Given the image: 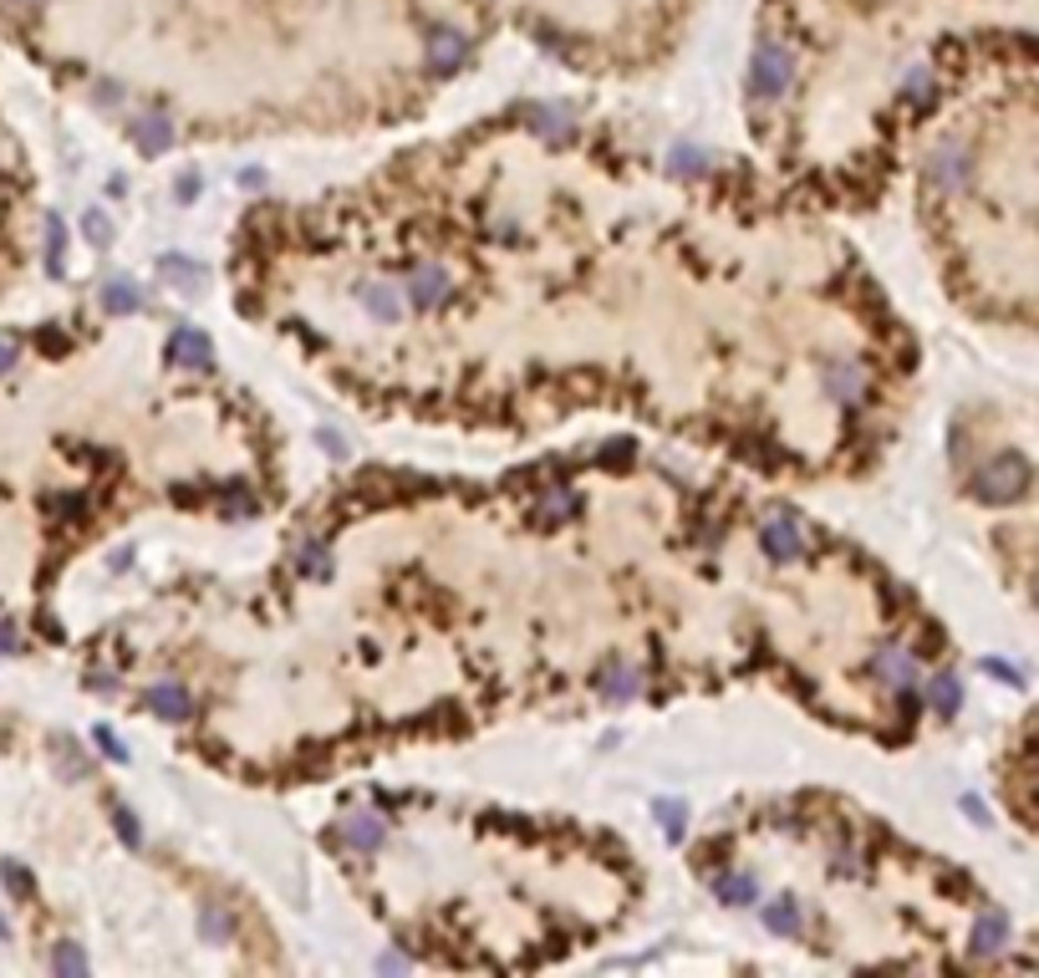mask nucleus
<instances>
[{
	"mask_svg": "<svg viewBox=\"0 0 1039 978\" xmlns=\"http://www.w3.org/2000/svg\"><path fill=\"white\" fill-rule=\"evenodd\" d=\"M15 6H41V0H15Z\"/></svg>",
	"mask_w": 1039,
	"mask_h": 978,
	"instance_id": "obj_36",
	"label": "nucleus"
},
{
	"mask_svg": "<svg viewBox=\"0 0 1039 978\" xmlns=\"http://www.w3.org/2000/svg\"><path fill=\"white\" fill-rule=\"evenodd\" d=\"M760 545H764L770 561H795V555H805V530L789 515H775V520H764Z\"/></svg>",
	"mask_w": 1039,
	"mask_h": 978,
	"instance_id": "obj_4",
	"label": "nucleus"
},
{
	"mask_svg": "<svg viewBox=\"0 0 1039 978\" xmlns=\"http://www.w3.org/2000/svg\"><path fill=\"white\" fill-rule=\"evenodd\" d=\"M362 306H368L378 321L403 317V296H397V286H388V280H368V286H362Z\"/></svg>",
	"mask_w": 1039,
	"mask_h": 978,
	"instance_id": "obj_13",
	"label": "nucleus"
},
{
	"mask_svg": "<svg viewBox=\"0 0 1039 978\" xmlns=\"http://www.w3.org/2000/svg\"><path fill=\"white\" fill-rule=\"evenodd\" d=\"M933 93H937V87H933V77H927V72H912V77H908V87H902V97H908V103H933Z\"/></svg>",
	"mask_w": 1039,
	"mask_h": 978,
	"instance_id": "obj_24",
	"label": "nucleus"
},
{
	"mask_svg": "<svg viewBox=\"0 0 1039 978\" xmlns=\"http://www.w3.org/2000/svg\"><path fill=\"white\" fill-rule=\"evenodd\" d=\"M113 816H118V831H123V841H128V847H138V820H132V810H113Z\"/></svg>",
	"mask_w": 1039,
	"mask_h": 978,
	"instance_id": "obj_30",
	"label": "nucleus"
},
{
	"mask_svg": "<svg viewBox=\"0 0 1039 978\" xmlns=\"http://www.w3.org/2000/svg\"><path fill=\"white\" fill-rule=\"evenodd\" d=\"M148 709H153L158 719H169V724H184V719H194V699H189V688H179V683L148 688Z\"/></svg>",
	"mask_w": 1039,
	"mask_h": 978,
	"instance_id": "obj_9",
	"label": "nucleus"
},
{
	"mask_svg": "<svg viewBox=\"0 0 1039 978\" xmlns=\"http://www.w3.org/2000/svg\"><path fill=\"white\" fill-rule=\"evenodd\" d=\"M826 393L836 403H856V397L867 393V372L856 368V362H836V368H826Z\"/></svg>",
	"mask_w": 1039,
	"mask_h": 978,
	"instance_id": "obj_11",
	"label": "nucleus"
},
{
	"mask_svg": "<svg viewBox=\"0 0 1039 978\" xmlns=\"http://www.w3.org/2000/svg\"><path fill=\"white\" fill-rule=\"evenodd\" d=\"M199 923H204V933H210L214 943H224L230 933H235V923H230V917H224L220 907H204V913H199Z\"/></svg>",
	"mask_w": 1039,
	"mask_h": 978,
	"instance_id": "obj_25",
	"label": "nucleus"
},
{
	"mask_svg": "<svg viewBox=\"0 0 1039 978\" xmlns=\"http://www.w3.org/2000/svg\"><path fill=\"white\" fill-rule=\"evenodd\" d=\"M1004 938H1009V923H1004L999 913L978 917V927H974V948H978V953H999Z\"/></svg>",
	"mask_w": 1039,
	"mask_h": 978,
	"instance_id": "obj_19",
	"label": "nucleus"
},
{
	"mask_svg": "<svg viewBox=\"0 0 1039 978\" xmlns=\"http://www.w3.org/2000/svg\"><path fill=\"white\" fill-rule=\"evenodd\" d=\"M169 358L184 362V368L210 372V368H214V347H210V337H204V331L179 327V331H173V342H169Z\"/></svg>",
	"mask_w": 1039,
	"mask_h": 978,
	"instance_id": "obj_7",
	"label": "nucleus"
},
{
	"mask_svg": "<svg viewBox=\"0 0 1039 978\" xmlns=\"http://www.w3.org/2000/svg\"><path fill=\"white\" fill-rule=\"evenodd\" d=\"M974 489H978V500H988V504L1014 500V495H1025V489H1029V464L1019 459V454H999L994 464H984V469H978Z\"/></svg>",
	"mask_w": 1039,
	"mask_h": 978,
	"instance_id": "obj_1",
	"label": "nucleus"
},
{
	"mask_svg": "<svg viewBox=\"0 0 1039 978\" xmlns=\"http://www.w3.org/2000/svg\"><path fill=\"white\" fill-rule=\"evenodd\" d=\"M672 163H678V173H698V169H703V163H709V159H703L698 148H678V153H672Z\"/></svg>",
	"mask_w": 1039,
	"mask_h": 978,
	"instance_id": "obj_28",
	"label": "nucleus"
},
{
	"mask_svg": "<svg viewBox=\"0 0 1039 978\" xmlns=\"http://www.w3.org/2000/svg\"><path fill=\"white\" fill-rule=\"evenodd\" d=\"M927 173H933V184L953 189V184H963V179H968V159H963L958 148H943V153H933Z\"/></svg>",
	"mask_w": 1039,
	"mask_h": 978,
	"instance_id": "obj_17",
	"label": "nucleus"
},
{
	"mask_svg": "<svg viewBox=\"0 0 1039 978\" xmlns=\"http://www.w3.org/2000/svg\"><path fill=\"white\" fill-rule=\"evenodd\" d=\"M199 194V179H194V173H184V179H179V199H194Z\"/></svg>",
	"mask_w": 1039,
	"mask_h": 978,
	"instance_id": "obj_35",
	"label": "nucleus"
},
{
	"mask_svg": "<svg viewBox=\"0 0 1039 978\" xmlns=\"http://www.w3.org/2000/svg\"><path fill=\"white\" fill-rule=\"evenodd\" d=\"M97 744H103V754H113V759H123V754H128L118 740H113V729H97Z\"/></svg>",
	"mask_w": 1039,
	"mask_h": 978,
	"instance_id": "obj_33",
	"label": "nucleus"
},
{
	"mask_svg": "<svg viewBox=\"0 0 1039 978\" xmlns=\"http://www.w3.org/2000/svg\"><path fill=\"white\" fill-rule=\"evenodd\" d=\"M52 964L62 968V974H82V968H87V964H82V953H77V948H56Z\"/></svg>",
	"mask_w": 1039,
	"mask_h": 978,
	"instance_id": "obj_29",
	"label": "nucleus"
},
{
	"mask_svg": "<svg viewBox=\"0 0 1039 978\" xmlns=\"http://www.w3.org/2000/svg\"><path fill=\"white\" fill-rule=\"evenodd\" d=\"M103 306L113 311V317H132V311L144 306V291H138L128 276H118V280H107L103 286Z\"/></svg>",
	"mask_w": 1039,
	"mask_h": 978,
	"instance_id": "obj_16",
	"label": "nucleus"
},
{
	"mask_svg": "<svg viewBox=\"0 0 1039 978\" xmlns=\"http://www.w3.org/2000/svg\"><path fill=\"white\" fill-rule=\"evenodd\" d=\"M15 368V342L11 337H0V372H11Z\"/></svg>",
	"mask_w": 1039,
	"mask_h": 978,
	"instance_id": "obj_34",
	"label": "nucleus"
},
{
	"mask_svg": "<svg viewBox=\"0 0 1039 978\" xmlns=\"http://www.w3.org/2000/svg\"><path fill=\"white\" fill-rule=\"evenodd\" d=\"M0 652H21V637H15V627H11L6 612H0Z\"/></svg>",
	"mask_w": 1039,
	"mask_h": 978,
	"instance_id": "obj_31",
	"label": "nucleus"
},
{
	"mask_svg": "<svg viewBox=\"0 0 1039 978\" xmlns=\"http://www.w3.org/2000/svg\"><path fill=\"white\" fill-rule=\"evenodd\" d=\"M927 703H933L937 714H958V683L953 678H933V688H927Z\"/></svg>",
	"mask_w": 1039,
	"mask_h": 978,
	"instance_id": "obj_21",
	"label": "nucleus"
},
{
	"mask_svg": "<svg viewBox=\"0 0 1039 978\" xmlns=\"http://www.w3.org/2000/svg\"><path fill=\"white\" fill-rule=\"evenodd\" d=\"M871 673L882 678L887 688H912V678H918V658H912L908 648H887L871 658Z\"/></svg>",
	"mask_w": 1039,
	"mask_h": 978,
	"instance_id": "obj_10",
	"label": "nucleus"
},
{
	"mask_svg": "<svg viewBox=\"0 0 1039 978\" xmlns=\"http://www.w3.org/2000/svg\"><path fill=\"white\" fill-rule=\"evenodd\" d=\"M760 917H764V927H770L775 938H795V933H801V907H795V897H775Z\"/></svg>",
	"mask_w": 1039,
	"mask_h": 978,
	"instance_id": "obj_15",
	"label": "nucleus"
},
{
	"mask_svg": "<svg viewBox=\"0 0 1039 978\" xmlns=\"http://www.w3.org/2000/svg\"><path fill=\"white\" fill-rule=\"evenodd\" d=\"M428 62H434L438 77H448V72H459L464 62H469V36L454 26H438L434 41H428Z\"/></svg>",
	"mask_w": 1039,
	"mask_h": 978,
	"instance_id": "obj_5",
	"label": "nucleus"
},
{
	"mask_svg": "<svg viewBox=\"0 0 1039 978\" xmlns=\"http://www.w3.org/2000/svg\"><path fill=\"white\" fill-rule=\"evenodd\" d=\"M158 270H163V276H179V280H189V286H194V280H204V265L184 261V255H163V261H158Z\"/></svg>",
	"mask_w": 1039,
	"mask_h": 978,
	"instance_id": "obj_22",
	"label": "nucleus"
},
{
	"mask_svg": "<svg viewBox=\"0 0 1039 978\" xmlns=\"http://www.w3.org/2000/svg\"><path fill=\"white\" fill-rule=\"evenodd\" d=\"M596 688H602L612 703H627V699H637V693H643V673H637L632 662H622V658H606L602 673H596Z\"/></svg>",
	"mask_w": 1039,
	"mask_h": 978,
	"instance_id": "obj_6",
	"label": "nucleus"
},
{
	"mask_svg": "<svg viewBox=\"0 0 1039 978\" xmlns=\"http://www.w3.org/2000/svg\"><path fill=\"white\" fill-rule=\"evenodd\" d=\"M409 301L418 306V311H438V306H448L454 301V280H448V270H438V265H413Z\"/></svg>",
	"mask_w": 1039,
	"mask_h": 978,
	"instance_id": "obj_3",
	"label": "nucleus"
},
{
	"mask_svg": "<svg viewBox=\"0 0 1039 978\" xmlns=\"http://www.w3.org/2000/svg\"><path fill=\"white\" fill-rule=\"evenodd\" d=\"M576 510H581L576 489H545V495H540V504L530 510V520H536L540 530H555V525H566Z\"/></svg>",
	"mask_w": 1039,
	"mask_h": 978,
	"instance_id": "obj_8",
	"label": "nucleus"
},
{
	"mask_svg": "<svg viewBox=\"0 0 1039 978\" xmlns=\"http://www.w3.org/2000/svg\"><path fill=\"white\" fill-rule=\"evenodd\" d=\"M713 892H719V902H729V907H744V902L760 897V886H754V876H739V872L719 876V882H713Z\"/></svg>",
	"mask_w": 1039,
	"mask_h": 978,
	"instance_id": "obj_18",
	"label": "nucleus"
},
{
	"mask_svg": "<svg viewBox=\"0 0 1039 978\" xmlns=\"http://www.w3.org/2000/svg\"><path fill=\"white\" fill-rule=\"evenodd\" d=\"M382 820L378 816H368V810H352V816L342 820V841L347 847H357V851H378L382 847Z\"/></svg>",
	"mask_w": 1039,
	"mask_h": 978,
	"instance_id": "obj_12",
	"label": "nucleus"
},
{
	"mask_svg": "<svg viewBox=\"0 0 1039 978\" xmlns=\"http://www.w3.org/2000/svg\"><path fill=\"white\" fill-rule=\"evenodd\" d=\"M132 138H138V148H144V153H163V148L173 143V123L163 118V113H148V118L132 123Z\"/></svg>",
	"mask_w": 1039,
	"mask_h": 978,
	"instance_id": "obj_14",
	"label": "nucleus"
},
{
	"mask_svg": "<svg viewBox=\"0 0 1039 978\" xmlns=\"http://www.w3.org/2000/svg\"><path fill=\"white\" fill-rule=\"evenodd\" d=\"M1035 602H1039V586H1035Z\"/></svg>",
	"mask_w": 1039,
	"mask_h": 978,
	"instance_id": "obj_37",
	"label": "nucleus"
},
{
	"mask_svg": "<svg viewBox=\"0 0 1039 978\" xmlns=\"http://www.w3.org/2000/svg\"><path fill=\"white\" fill-rule=\"evenodd\" d=\"M0 876H6V886H15V892H31V876L21 872V867H11V861L0 867Z\"/></svg>",
	"mask_w": 1039,
	"mask_h": 978,
	"instance_id": "obj_32",
	"label": "nucleus"
},
{
	"mask_svg": "<svg viewBox=\"0 0 1039 978\" xmlns=\"http://www.w3.org/2000/svg\"><path fill=\"white\" fill-rule=\"evenodd\" d=\"M82 230H87V240H93V245H107V235H113V225H107L103 210H87V214H82Z\"/></svg>",
	"mask_w": 1039,
	"mask_h": 978,
	"instance_id": "obj_26",
	"label": "nucleus"
},
{
	"mask_svg": "<svg viewBox=\"0 0 1039 978\" xmlns=\"http://www.w3.org/2000/svg\"><path fill=\"white\" fill-rule=\"evenodd\" d=\"M62 245H66V230H62V220H46V265H52V276L62 270Z\"/></svg>",
	"mask_w": 1039,
	"mask_h": 978,
	"instance_id": "obj_23",
	"label": "nucleus"
},
{
	"mask_svg": "<svg viewBox=\"0 0 1039 978\" xmlns=\"http://www.w3.org/2000/svg\"><path fill=\"white\" fill-rule=\"evenodd\" d=\"M789 82H795V62H789V52L780 46V41H764L760 52H754V97H785Z\"/></svg>",
	"mask_w": 1039,
	"mask_h": 978,
	"instance_id": "obj_2",
	"label": "nucleus"
},
{
	"mask_svg": "<svg viewBox=\"0 0 1039 978\" xmlns=\"http://www.w3.org/2000/svg\"><path fill=\"white\" fill-rule=\"evenodd\" d=\"M658 820H662V831H668V841H683L688 806H683V800H658Z\"/></svg>",
	"mask_w": 1039,
	"mask_h": 978,
	"instance_id": "obj_20",
	"label": "nucleus"
},
{
	"mask_svg": "<svg viewBox=\"0 0 1039 978\" xmlns=\"http://www.w3.org/2000/svg\"><path fill=\"white\" fill-rule=\"evenodd\" d=\"M301 571H306V576H327V571H331V555L321 551V545H306V551H301Z\"/></svg>",
	"mask_w": 1039,
	"mask_h": 978,
	"instance_id": "obj_27",
	"label": "nucleus"
}]
</instances>
